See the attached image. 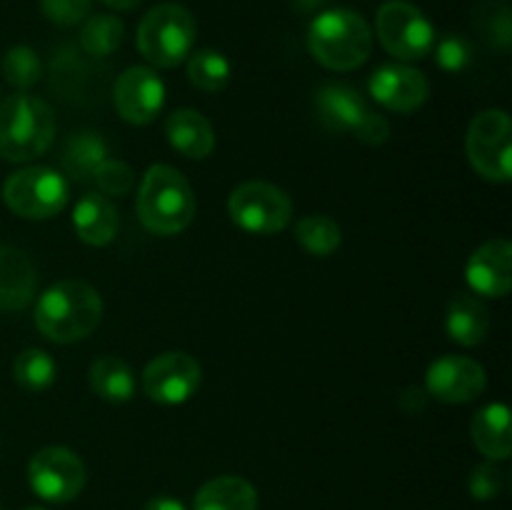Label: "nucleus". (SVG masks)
Returning <instances> with one entry per match:
<instances>
[{
	"mask_svg": "<svg viewBox=\"0 0 512 510\" xmlns=\"http://www.w3.org/2000/svg\"><path fill=\"white\" fill-rule=\"evenodd\" d=\"M230 60L220 50L205 48L188 55V78L203 93H218L230 83Z\"/></svg>",
	"mask_w": 512,
	"mask_h": 510,
	"instance_id": "a878e982",
	"label": "nucleus"
},
{
	"mask_svg": "<svg viewBox=\"0 0 512 510\" xmlns=\"http://www.w3.org/2000/svg\"><path fill=\"white\" fill-rule=\"evenodd\" d=\"M40 10L55 25H78L90 15V0H40Z\"/></svg>",
	"mask_w": 512,
	"mask_h": 510,
	"instance_id": "72a5a7b5",
	"label": "nucleus"
},
{
	"mask_svg": "<svg viewBox=\"0 0 512 510\" xmlns=\"http://www.w3.org/2000/svg\"><path fill=\"white\" fill-rule=\"evenodd\" d=\"M105 160V143L100 140L98 133H78L70 138L68 148H65V170L70 178L85 180L95 173L100 163Z\"/></svg>",
	"mask_w": 512,
	"mask_h": 510,
	"instance_id": "cd10ccee",
	"label": "nucleus"
},
{
	"mask_svg": "<svg viewBox=\"0 0 512 510\" xmlns=\"http://www.w3.org/2000/svg\"><path fill=\"white\" fill-rule=\"evenodd\" d=\"M100 3L108 5V8H113V10H133V8H138L143 0H100Z\"/></svg>",
	"mask_w": 512,
	"mask_h": 510,
	"instance_id": "c9c22d12",
	"label": "nucleus"
},
{
	"mask_svg": "<svg viewBox=\"0 0 512 510\" xmlns=\"http://www.w3.org/2000/svg\"><path fill=\"white\" fill-rule=\"evenodd\" d=\"M3 200L18 218L48 220L65 210L70 200V185L58 170L30 165L5 180Z\"/></svg>",
	"mask_w": 512,
	"mask_h": 510,
	"instance_id": "423d86ee",
	"label": "nucleus"
},
{
	"mask_svg": "<svg viewBox=\"0 0 512 510\" xmlns=\"http://www.w3.org/2000/svg\"><path fill=\"white\" fill-rule=\"evenodd\" d=\"M380 43L398 60H423L433 53L435 28L428 15L408 0H388L375 15Z\"/></svg>",
	"mask_w": 512,
	"mask_h": 510,
	"instance_id": "1a4fd4ad",
	"label": "nucleus"
},
{
	"mask_svg": "<svg viewBox=\"0 0 512 510\" xmlns=\"http://www.w3.org/2000/svg\"><path fill=\"white\" fill-rule=\"evenodd\" d=\"M465 153L475 173L493 183L512 178V120L505 110L488 108L478 113L465 135Z\"/></svg>",
	"mask_w": 512,
	"mask_h": 510,
	"instance_id": "0eeeda50",
	"label": "nucleus"
},
{
	"mask_svg": "<svg viewBox=\"0 0 512 510\" xmlns=\"http://www.w3.org/2000/svg\"><path fill=\"white\" fill-rule=\"evenodd\" d=\"M228 215L245 233L275 235L293 220V200L278 185L248 180L230 193Z\"/></svg>",
	"mask_w": 512,
	"mask_h": 510,
	"instance_id": "6e6552de",
	"label": "nucleus"
},
{
	"mask_svg": "<svg viewBox=\"0 0 512 510\" xmlns=\"http://www.w3.org/2000/svg\"><path fill=\"white\" fill-rule=\"evenodd\" d=\"M115 110L130 125H148L165 105V85L153 68L133 65L123 70L113 85Z\"/></svg>",
	"mask_w": 512,
	"mask_h": 510,
	"instance_id": "4468645a",
	"label": "nucleus"
},
{
	"mask_svg": "<svg viewBox=\"0 0 512 510\" xmlns=\"http://www.w3.org/2000/svg\"><path fill=\"white\" fill-rule=\"evenodd\" d=\"M55 115L48 103L28 93H15L0 103V158L30 163L50 148Z\"/></svg>",
	"mask_w": 512,
	"mask_h": 510,
	"instance_id": "20e7f679",
	"label": "nucleus"
},
{
	"mask_svg": "<svg viewBox=\"0 0 512 510\" xmlns=\"http://www.w3.org/2000/svg\"><path fill=\"white\" fill-rule=\"evenodd\" d=\"M193 510H258V490L240 475H220L198 490Z\"/></svg>",
	"mask_w": 512,
	"mask_h": 510,
	"instance_id": "4be33fe9",
	"label": "nucleus"
},
{
	"mask_svg": "<svg viewBox=\"0 0 512 510\" xmlns=\"http://www.w3.org/2000/svg\"><path fill=\"white\" fill-rule=\"evenodd\" d=\"M465 280L470 290L483 298H505L512 288V245L495 238L480 245L465 263Z\"/></svg>",
	"mask_w": 512,
	"mask_h": 510,
	"instance_id": "dca6fc26",
	"label": "nucleus"
},
{
	"mask_svg": "<svg viewBox=\"0 0 512 510\" xmlns=\"http://www.w3.org/2000/svg\"><path fill=\"white\" fill-rule=\"evenodd\" d=\"M165 135H168V143L190 160L208 158L215 148L213 123L193 108L173 110L165 120Z\"/></svg>",
	"mask_w": 512,
	"mask_h": 510,
	"instance_id": "a211bd4d",
	"label": "nucleus"
},
{
	"mask_svg": "<svg viewBox=\"0 0 512 510\" xmlns=\"http://www.w3.org/2000/svg\"><path fill=\"white\" fill-rule=\"evenodd\" d=\"M85 463L63 445L38 450L28 463V483L45 503H70L85 488Z\"/></svg>",
	"mask_w": 512,
	"mask_h": 510,
	"instance_id": "9b49d317",
	"label": "nucleus"
},
{
	"mask_svg": "<svg viewBox=\"0 0 512 510\" xmlns=\"http://www.w3.org/2000/svg\"><path fill=\"white\" fill-rule=\"evenodd\" d=\"M103 318L100 293L85 280H60L35 303V328L50 343L68 345L88 338Z\"/></svg>",
	"mask_w": 512,
	"mask_h": 510,
	"instance_id": "f257e3e1",
	"label": "nucleus"
},
{
	"mask_svg": "<svg viewBox=\"0 0 512 510\" xmlns=\"http://www.w3.org/2000/svg\"><path fill=\"white\" fill-rule=\"evenodd\" d=\"M93 178H95V183H98L100 193L115 195V198H123V195H128L135 185L133 168L118 158H105L103 163L95 168Z\"/></svg>",
	"mask_w": 512,
	"mask_h": 510,
	"instance_id": "c756f323",
	"label": "nucleus"
},
{
	"mask_svg": "<svg viewBox=\"0 0 512 510\" xmlns=\"http://www.w3.org/2000/svg\"><path fill=\"white\" fill-rule=\"evenodd\" d=\"M470 495L475 500H493L503 493L505 488V473L495 460H488V463H480L478 468L470 473L468 480Z\"/></svg>",
	"mask_w": 512,
	"mask_h": 510,
	"instance_id": "7c9ffc66",
	"label": "nucleus"
},
{
	"mask_svg": "<svg viewBox=\"0 0 512 510\" xmlns=\"http://www.w3.org/2000/svg\"><path fill=\"white\" fill-rule=\"evenodd\" d=\"M478 23L500 48H508L510 45V10L508 5L500 3V0H488L485 5H480L478 10Z\"/></svg>",
	"mask_w": 512,
	"mask_h": 510,
	"instance_id": "2f4dec72",
	"label": "nucleus"
},
{
	"mask_svg": "<svg viewBox=\"0 0 512 510\" xmlns=\"http://www.w3.org/2000/svg\"><path fill=\"white\" fill-rule=\"evenodd\" d=\"M295 238H298L300 248L305 253L315 255V258H328L343 243V233H340V225L335 223L330 215L315 213L305 215L295 225Z\"/></svg>",
	"mask_w": 512,
	"mask_h": 510,
	"instance_id": "b1692460",
	"label": "nucleus"
},
{
	"mask_svg": "<svg viewBox=\"0 0 512 510\" xmlns=\"http://www.w3.org/2000/svg\"><path fill=\"white\" fill-rule=\"evenodd\" d=\"M368 88L375 103L393 113H413L430 95L428 78L418 68L405 63L380 65L370 75Z\"/></svg>",
	"mask_w": 512,
	"mask_h": 510,
	"instance_id": "2eb2a0df",
	"label": "nucleus"
},
{
	"mask_svg": "<svg viewBox=\"0 0 512 510\" xmlns=\"http://www.w3.org/2000/svg\"><path fill=\"white\" fill-rule=\"evenodd\" d=\"M203 370L188 353H163L150 360L143 370V390L160 405H183L198 393Z\"/></svg>",
	"mask_w": 512,
	"mask_h": 510,
	"instance_id": "f8f14e48",
	"label": "nucleus"
},
{
	"mask_svg": "<svg viewBox=\"0 0 512 510\" xmlns=\"http://www.w3.org/2000/svg\"><path fill=\"white\" fill-rule=\"evenodd\" d=\"M470 438L488 460H508L512 453L510 408L505 403H490L473 415Z\"/></svg>",
	"mask_w": 512,
	"mask_h": 510,
	"instance_id": "aec40b11",
	"label": "nucleus"
},
{
	"mask_svg": "<svg viewBox=\"0 0 512 510\" xmlns=\"http://www.w3.org/2000/svg\"><path fill=\"white\" fill-rule=\"evenodd\" d=\"M485 368L465 355H440L425 373V393L448 405L473 403L485 393Z\"/></svg>",
	"mask_w": 512,
	"mask_h": 510,
	"instance_id": "ddd939ff",
	"label": "nucleus"
},
{
	"mask_svg": "<svg viewBox=\"0 0 512 510\" xmlns=\"http://www.w3.org/2000/svg\"><path fill=\"white\" fill-rule=\"evenodd\" d=\"M28 510H48V508H28Z\"/></svg>",
	"mask_w": 512,
	"mask_h": 510,
	"instance_id": "e433bc0d",
	"label": "nucleus"
},
{
	"mask_svg": "<svg viewBox=\"0 0 512 510\" xmlns=\"http://www.w3.org/2000/svg\"><path fill=\"white\" fill-rule=\"evenodd\" d=\"M490 330V313L483 300L475 295L460 293L450 300L448 315H445V333L463 348H473L485 340Z\"/></svg>",
	"mask_w": 512,
	"mask_h": 510,
	"instance_id": "412c9836",
	"label": "nucleus"
},
{
	"mask_svg": "<svg viewBox=\"0 0 512 510\" xmlns=\"http://www.w3.org/2000/svg\"><path fill=\"white\" fill-rule=\"evenodd\" d=\"M13 375L20 388L30 390V393H43V390H48L55 383L58 365H55V360L45 350L28 348L15 358Z\"/></svg>",
	"mask_w": 512,
	"mask_h": 510,
	"instance_id": "bb28decb",
	"label": "nucleus"
},
{
	"mask_svg": "<svg viewBox=\"0 0 512 510\" xmlns=\"http://www.w3.org/2000/svg\"><path fill=\"white\" fill-rule=\"evenodd\" d=\"M38 273L28 255L13 245H0V308L23 310L33 303Z\"/></svg>",
	"mask_w": 512,
	"mask_h": 510,
	"instance_id": "f3484780",
	"label": "nucleus"
},
{
	"mask_svg": "<svg viewBox=\"0 0 512 510\" xmlns=\"http://www.w3.org/2000/svg\"><path fill=\"white\" fill-rule=\"evenodd\" d=\"M75 235L85 245L103 248L118 235V208L103 193H88L73 208Z\"/></svg>",
	"mask_w": 512,
	"mask_h": 510,
	"instance_id": "6ab92c4d",
	"label": "nucleus"
},
{
	"mask_svg": "<svg viewBox=\"0 0 512 510\" xmlns=\"http://www.w3.org/2000/svg\"><path fill=\"white\" fill-rule=\"evenodd\" d=\"M435 60L443 70H450V73H460L470 65L473 60V50H470V43L460 35H448L440 43L433 45Z\"/></svg>",
	"mask_w": 512,
	"mask_h": 510,
	"instance_id": "473e14b6",
	"label": "nucleus"
},
{
	"mask_svg": "<svg viewBox=\"0 0 512 510\" xmlns=\"http://www.w3.org/2000/svg\"><path fill=\"white\" fill-rule=\"evenodd\" d=\"M138 218L150 233L178 235L193 223L195 193L173 165H153L138 185Z\"/></svg>",
	"mask_w": 512,
	"mask_h": 510,
	"instance_id": "7ed1b4c3",
	"label": "nucleus"
},
{
	"mask_svg": "<svg viewBox=\"0 0 512 510\" xmlns=\"http://www.w3.org/2000/svg\"><path fill=\"white\" fill-rule=\"evenodd\" d=\"M90 388L105 403H128L135 395L133 368L118 355H100L90 365Z\"/></svg>",
	"mask_w": 512,
	"mask_h": 510,
	"instance_id": "5701e85b",
	"label": "nucleus"
},
{
	"mask_svg": "<svg viewBox=\"0 0 512 510\" xmlns=\"http://www.w3.org/2000/svg\"><path fill=\"white\" fill-rule=\"evenodd\" d=\"M315 105H318L320 120L330 130L353 133L360 143L368 145H380L388 140V120L383 115L373 113L355 88H348V85L340 83L325 85V88L318 90Z\"/></svg>",
	"mask_w": 512,
	"mask_h": 510,
	"instance_id": "9d476101",
	"label": "nucleus"
},
{
	"mask_svg": "<svg viewBox=\"0 0 512 510\" xmlns=\"http://www.w3.org/2000/svg\"><path fill=\"white\" fill-rule=\"evenodd\" d=\"M125 38V25L118 15L98 13L88 15L80 28V45L93 58H105V55L115 53Z\"/></svg>",
	"mask_w": 512,
	"mask_h": 510,
	"instance_id": "393cba45",
	"label": "nucleus"
},
{
	"mask_svg": "<svg viewBox=\"0 0 512 510\" xmlns=\"http://www.w3.org/2000/svg\"><path fill=\"white\" fill-rule=\"evenodd\" d=\"M308 50L323 68L348 73L360 68L373 50L368 20L348 8H330L315 15L308 28Z\"/></svg>",
	"mask_w": 512,
	"mask_h": 510,
	"instance_id": "f03ea898",
	"label": "nucleus"
},
{
	"mask_svg": "<svg viewBox=\"0 0 512 510\" xmlns=\"http://www.w3.org/2000/svg\"><path fill=\"white\" fill-rule=\"evenodd\" d=\"M0 68H3L5 80L13 88H18L20 93L33 88L40 80V75H43V63H40L38 53L33 48H28V45H15V48H10L5 53Z\"/></svg>",
	"mask_w": 512,
	"mask_h": 510,
	"instance_id": "c85d7f7f",
	"label": "nucleus"
},
{
	"mask_svg": "<svg viewBox=\"0 0 512 510\" xmlns=\"http://www.w3.org/2000/svg\"><path fill=\"white\" fill-rule=\"evenodd\" d=\"M195 43V20L178 3H160L138 25V50L155 68H175L188 60Z\"/></svg>",
	"mask_w": 512,
	"mask_h": 510,
	"instance_id": "39448f33",
	"label": "nucleus"
},
{
	"mask_svg": "<svg viewBox=\"0 0 512 510\" xmlns=\"http://www.w3.org/2000/svg\"><path fill=\"white\" fill-rule=\"evenodd\" d=\"M143 510H188L178 498H170V495H158V498L148 500Z\"/></svg>",
	"mask_w": 512,
	"mask_h": 510,
	"instance_id": "f704fd0d",
	"label": "nucleus"
}]
</instances>
